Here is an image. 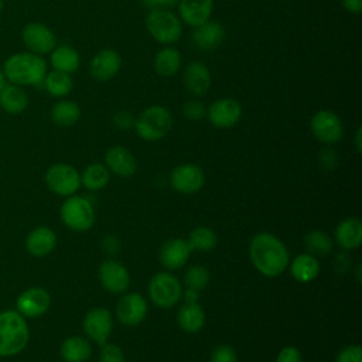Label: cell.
I'll list each match as a JSON object with an SVG mask.
<instances>
[{"label":"cell","mask_w":362,"mask_h":362,"mask_svg":"<svg viewBox=\"0 0 362 362\" xmlns=\"http://www.w3.org/2000/svg\"><path fill=\"white\" fill-rule=\"evenodd\" d=\"M61 221L66 228L75 232H85L95 223V211L92 204L78 195L68 197L59 208Z\"/></svg>","instance_id":"obj_6"},{"label":"cell","mask_w":362,"mask_h":362,"mask_svg":"<svg viewBox=\"0 0 362 362\" xmlns=\"http://www.w3.org/2000/svg\"><path fill=\"white\" fill-rule=\"evenodd\" d=\"M106 168L119 177H132L137 170V161L130 150L122 146L110 147L105 154Z\"/></svg>","instance_id":"obj_20"},{"label":"cell","mask_w":362,"mask_h":362,"mask_svg":"<svg viewBox=\"0 0 362 362\" xmlns=\"http://www.w3.org/2000/svg\"><path fill=\"white\" fill-rule=\"evenodd\" d=\"M335 362H362V349L359 345H348L338 355Z\"/></svg>","instance_id":"obj_40"},{"label":"cell","mask_w":362,"mask_h":362,"mask_svg":"<svg viewBox=\"0 0 362 362\" xmlns=\"http://www.w3.org/2000/svg\"><path fill=\"white\" fill-rule=\"evenodd\" d=\"M21 41L27 51L41 57L49 54L57 45V38L52 30L38 21L24 25L21 31Z\"/></svg>","instance_id":"obj_10"},{"label":"cell","mask_w":362,"mask_h":362,"mask_svg":"<svg viewBox=\"0 0 362 362\" xmlns=\"http://www.w3.org/2000/svg\"><path fill=\"white\" fill-rule=\"evenodd\" d=\"M249 257L255 269L266 277L281 274L290 262L286 245L272 233L260 232L255 235L249 245Z\"/></svg>","instance_id":"obj_1"},{"label":"cell","mask_w":362,"mask_h":362,"mask_svg":"<svg viewBox=\"0 0 362 362\" xmlns=\"http://www.w3.org/2000/svg\"><path fill=\"white\" fill-rule=\"evenodd\" d=\"M83 332L90 338L93 342L103 345L107 342V338L113 328V318L109 310L103 307L92 308L86 313L83 322Z\"/></svg>","instance_id":"obj_12"},{"label":"cell","mask_w":362,"mask_h":362,"mask_svg":"<svg viewBox=\"0 0 362 362\" xmlns=\"http://www.w3.org/2000/svg\"><path fill=\"white\" fill-rule=\"evenodd\" d=\"M301 354L296 346H286L283 348L276 358V362H301Z\"/></svg>","instance_id":"obj_42"},{"label":"cell","mask_w":362,"mask_h":362,"mask_svg":"<svg viewBox=\"0 0 362 362\" xmlns=\"http://www.w3.org/2000/svg\"><path fill=\"white\" fill-rule=\"evenodd\" d=\"M335 242L345 250L359 247L362 242V222L359 218L351 216L341 221L335 228Z\"/></svg>","instance_id":"obj_24"},{"label":"cell","mask_w":362,"mask_h":362,"mask_svg":"<svg viewBox=\"0 0 362 362\" xmlns=\"http://www.w3.org/2000/svg\"><path fill=\"white\" fill-rule=\"evenodd\" d=\"M191 247L185 239L174 238L163 243L160 249V262L168 270H175L182 267L189 257Z\"/></svg>","instance_id":"obj_19"},{"label":"cell","mask_w":362,"mask_h":362,"mask_svg":"<svg viewBox=\"0 0 362 362\" xmlns=\"http://www.w3.org/2000/svg\"><path fill=\"white\" fill-rule=\"evenodd\" d=\"M290 273L300 283L313 281L320 273V262L310 253H301L290 264Z\"/></svg>","instance_id":"obj_27"},{"label":"cell","mask_w":362,"mask_h":362,"mask_svg":"<svg viewBox=\"0 0 362 362\" xmlns=\"http://www.w3.org/2000/svg\"><path fill=\"white\" fill-rule=\"evenodd\" d=\"M242 116V106L236 99L222 98L211 103L206 109V117L212 126L219 129H229L235 126Z\"/></svg>","instance_id":"obj_13"},{"label":"cell","mask_w":362,"mask_h":362,"mask_svg":"<svg viewBox=\"0 0 362 362\" xmlns=\"http://www.w3.org/2000/svg\"><path fill=\"white\" fill-rule=\"evenodd\" d=\"M148 296L157 307L170 308L175 305L182 296L181 283L170 273H157L148 283Z\"/></svg>","instance_id":"obj_7"},{"label":"cell","mask_w":362,"mask_h":362,"mask_svg":"<svg viewBox=\"0 0 362 362\" xmlns=\"http://www.w3.org/2000/svg\"><path fill=\"white\" fill-rule=\"evenodd\" d=\"M92 354V346L82 337H69L62 341L59 355L65 362H85Z\"/></svg>","instance_id":"obj_30"},{"label":"cell","mask_w":362,"mask_h":362,"mask_svg":"<svg viewBox=\"0 0 362 362\" xmlns=\"http://www.w3.org/2000/svg\"><path fill=\"white\" fill-rule=\"evenodd\" d=\"M204 171L195 164L177 165L170 174L173 188L181 194H194L204 185Z\"/></svg>","instance_id":"obj_14"},{"label":"cell","mask_w":362,"mask_h":362,"mask_svg":"<svg viewBox=\"0 0 362 362\" xmlns=\"http://www.w3.org/2000/svg\"><path fill=\"white\" fill-rule=\"evenodd\" d=\"M3 72L7 82L18 86H40L48 72L44 57L30 51H18L8 55L3 65Z\"/></svg>","instance_id":"obj_2"},{"label":"cell","mask_w":362,"mask_h":362,"mask_svg":"<svg viewBox=\"0 0 362 362\" xmlns=\"http://www.w3.org/2000/svg\"><path fill=\"white\" fill-rule=\"evenodd\" d=\"M49 61L52 65V69L72 74L79 68L81 59L78 51L71 45H55V48L49 52Z\"/></svg>","instance_id":"obj_26"},{"label":"cell","mask_w":362,"mask_h":362,"mask_svg":"<svg viewBox=\"0 0 362 362\" xmlns=\"http://www.w3.org/2000/svg\"><path fill=\"white\" fill-rule=\"evenodd\" d=\"M141 3L150 10H168L177 6L178 0H141Z\"/></svg>","instance_id":"obj_43"},{"label":"cell","mask_w":362,"mask_h":362,"mask_svg":"<svg viewBox=\"0 0 362 362\" xmlns=\"http://www.w3.org/2000/svg\"><path fill=\"white\" fill-rule=\"evenodd\" d=\"M182 113L189 120H201L206 116V107L199 100H187L182 106Z\"/></svg>","instance_id":"obj_38"},{"label":"cell","mask_w":362,"mask_h":362,"mask_svg":"<svg viewBox=\"0 0 362 362\" xmlns=\"http://www.w3.org/2000/svg\"><path fill=\"white\" fill-rule=\"evenodd\" d=\"M173 126L171 112L158 105H153L144 109L134 120V129L137 134L146 141H157L167 136Z\"/></svg>","instance_id":"obj_4"},{"label":"cell","mask_w":362,"mask_h":362,"mask_svg":"<svg viewBox=\"0 0 362 362\" xmlns=\"http://www.w3.org/2000/svg\"><path fill=\"white\" fill-rule=\"evenodd\" d=\"M181 68V54L173 47L161 48L154 57V71L163 76L168 78L175 75Z\"/></svg>","instance_id":"obj_31"},{"label":"cell","mask_w":362,"mask_h":362,"mask_svg":"<svg viewBox=\"0 0 362 362\" xmlns=\"http://www.w3.org/2000/svg\"><path fill=\"white\" fill-rule=\"evenodd\" d=\"M187 242H188L191 250H204V252H206V250H211L216 246L218 238H216V233L211 228L198 226V228L191 230Z\"/></svg>","instance_id":"obj_35"},{"label":"cell","mask_w":362,"mask_h":362,"mask_svg":"<svg viewBox=\"0 0 362 362\" xmlns=\"http://www.w3.org/2000/svg\"><path fill=\"white\" fill-rule=\"evenodd\" d=\"M177 322L188 334L198 332L205 324L204 308L198 303H185L177 314Z\"/></svg>","instance_id":"obj_28"},{"label":"cell","mask_w":362,"mask_h":362,"mask_svg":"<svg viewBox=\"0 0 362 362\" xmlns=\"http://www.w3.org/2000/svg\"><path fill=\"white\" fill-rule=\"evenodd\" d=\"M6 83H7V79H6L4 72H3V68H1V65H0V90L4 88Z\"/></svg>","instance_id":"obj_48"},{"label":"cell","mask_w":362,"mask_h":362,"mask_svg":"<svg viewBox=\"0 0 362 362\" xmlns=\"http://www.w3.org/2000/svg\"><path fill=\"white\" fill-rule=\"evenodd\" d=\"M177 6L181 20L191 27H197L209 20L214 0H178Z\"/></svg>","instance_id":"obj_23"},{"label":"cell","mask_w":362,"mask_h":362,"mask_svg":"<svg viewBox=\"0 0 362 362\" xmlns=\"http://www.w3.org/2000/svg\"><path fill=\"white\" fill-rule=\"evenodd\" d=\"M98 274L102 286L113 294L124 293L130 284L127 269L122 263L112 259L100 263Z\"/></svg>","instance_id":"obj_16"},{"label":"cell","mask_w":362,"mask_h":362,"mask_svg":"<svg viewBox=\"0 0 362 362\" xmlns=\"http://www.w3.org/2000/svg\"><path fill=\"white\" fill-rule=\"evenodd\" d=\"M99 362H124V354L116 344L100 345Z\"/></svg>","instance_id":"obj_37"},{"label":"cell","mask_w":362,"mask_h":362,"mask_svg":"<svg viewBox=\"0 0 362 362\" xmlns=\"http://www.w3.org/2000/svg\"><path fill=\"white\" fill-rule=\"evenodd\" d=\"M304 246L313 256H327L334 246L332 239L324 230H311L304 238Z\"/></svg>","instance_id":"obj_34"},{"label":"cell","mask_w":362,"mask_h":362,"mask_svg":"<svg viewBox=\"0 0 362 362\" xmlns=\"http://www.w3.org/2000/svg\"><path fill=\"white\" fill-rule=\"evenodd\" d=\"M144 23L150 35L164 45L177 42L182 33L181 20L170 10H150Z\"/></svg>","instance_id":"obj_5"},{"label":"cell","mask_w":362,"mask_h":362,"mask_svg":"<svg viewBox=\"0 0 362 362\" xmlns=\"http://www.w3.org/2000/svg\"><path fill=\"white\" fill-rule=\"evenodd\" d=\"M147 315V303L139 293L123 296L116 305V317L126 327L139 325Z\"/></svg>","instance_id":"obj_15"},{"label":"cell","mask_w":362,"mask_h":362,"mask_svg":"<svg viewBox=\"0 0 362 362\" xmlns=\"http://www.w3.org/2000/svg\"><path fill=\"white\" fill-rule=\"evenodd\" d=\"M199 297V291L195 290V288H188L184 291V298H185V303H197Z\"/></svg>","instance_id":"obj_46"},{"label":"cell","mask_w":362,"mask_h":362,"mask_svg":"<svg viewBox=\"0 0 362 362\" xmlns=\"http://www.w3.org/2000/svg\"><path fill=\"white\" fill-rule=\"evenodd\" d=\"M208 281H209V273L201 264L191 266L184 274V283L188 288H195L199 291L206 287Z\"/></svg>","instance_id":"obj_36"},{"label":"cell","mask_w":362,"mask_h":362,"mask_svg":"<svg viewBox=\"0 0 362 362\" xmlns=\"http://www.w3.org/2000/svg\"><path fill=\"white\" fill-rule=\"evenodd\" d=\"M51 305V296L42 287H28L18 294L16 310L24 318H37L44 315Z\"/></svg>","instance_id":"obj_11"},{"label":"cell","mask_w":362,"mask_h":362,"mask_svg":"<svg viewBox=\"0 0 362 362\" xmlns=\"http://www.w3.org/2000/svg\"><path fill=\"white\" fill-rule=\"evenodd\" d=\"M211 362H238V355L232 346L218 345L211 354Z\"/></svg>","instance_id":"obj_39"},{"label":"cell","mask_w":362,"mask_h":362,"mask_svg":"<svg viewBox=\"0 0 362 362\" xmlns=\"http://www.w3.org/2000/svg\"><path fill=\"white\" fill-rule=\"evenodd\" d=\"M3 8H4V0H0V16L3 13Z\"/></svg>","instance_id":"obj_49"},{"label":"cell","mask_w":362,"mask_h":362,"mask_svg":"<svg viewBox=\"0 0 362 362\" xmlns=\"http://www.w3.org/2000/svg\"><path fill=\"white\" fill-rule=\"evenodd\" d=\"M342 6L352 14H359L362 11V0H342Z\"/></svg>","instance_id":"obj_45"},{"label":"cell","mask_w":362,"mask_h":362,"mask_svg":"<svg viewBox=\"0 0 362 362\" xmlns=\"http://www.w3.org/2000/svg\"><path fill=\"white\" fill-rule=\"evenodd\" d=\"M45 184L47 187L57 195L71 197L81 187V175L79 173L66 163L52 164L45 173Z\"/></svg>","instance_id":"obj_8"},{"label":"cell","mask_w":362,"mask_h":362,"mask_svg":"<svg viewBox=\"0 0 362 362\" xmlns=\"http://www.w3.org/2000/svg\"><path fill=\"white\" fill-rule=\"evenodd\" d=\"M320 163L325 167V168H334L337 164V154L334 150L331 148H325L321 151L320 154Z\"/></svg>","instance_id":"obj_44"},{"label":"cell","mask_w":362,"mask_h":362,"mask_svg":"<svg viewBox=\"0 0 362 362\" xmlns=\"http://www.w3.org/2000/svg\"><path fill=\"white\" fill-rule=\"evenodd\" d=\"M122 66V58L117 51L106 48L95 54L89 64L90 75L100 82L112 79Z\"/></svg>","instance_id":"obj_17"},{"label":"cell","mask_w":362,"mask_h":362,"mask_svg":"<svg viewBox=\"0 0 362 362\" xmlns=\"http://www.w3.org/2000/svg\"><path fill=\"white\" fill-rule=\"evenodd\" d=\"M109 178V170L99 163H93L89 164L81 174V184L90 191H98L106 187Z\"/></svg>","instance_id":"obj_33"},{"label":"cell","mask_w":362,"mask_h":362,"mask_svg":"<svg viewBox=\"0 0 362 362\" xmlns=\"http://www.w3.org/2000/svg\"><path fill=\"white\" fill-rule=\"evenodd\" d=\"M55 245V232L48 226H37L25 238V249L34 257H45L54 250Z\"/></svg>","instance_id":"obj_22"},{"label":"cell","mask_w":362,"mask_h":362,"mask_svg":"<svg viewBox=\"0 0 362 362\" xmlns=\"http://www.w3.org/2000/svg\"><path fill=\"white\" fill-rule=\"evenodd\" d=\"M30 341V328L17 310L0 313V358H8L24 351Z\"/></svg>","instance_id":"obj_3"},{"label":"cell","mask_w":362,"mask_h":362,"mask_svg":"<svg viewBox=\"0 0 362 362\" xmlns=\"http://www.w3.org/2000/svg\"><path fill=\"white\" fill-rule=\"evenodd\" d=\"M191 40L195 48L201 51L215 49L225 40V28L219 21L208 20L195 27Z\"/></svg>","instance_id":"obj_18"},{"label":"cell","mask_w":362,"mask_h":362,"mask_svg":"<svg viewBox=\"0 0 362 362\" xmlns=\"http://www.w3.org/2000/svg\"><path fill=\"white\" fill-rule=\"evenodd\" d=\"M42 86L48 92V95L54 98H65L72 90L74 82L69 74L52 69L47 72L42 81Z\"/></svg>","instance_id":"obj_32"},{"label":"cell","mask_w":362,"mask_h":362,"mask_svg":"<svg viewBox=\"0 0 362 362\" xmlns=\"http://www.w3.org/2000/svg\"><path fill=\"white\" fill-rule=\"evenodd\" d=\"M49 117L54 124L59 127H69L79 120L81 107L74 100L61 99L52 105L49 110Z\"/></svg>","instance_id":"obj_29"},{"label":"cell","mask_w":362,"mask_h":362,"mask_svg":"<svg viewBox=\"0 0 362 362\" xmlns=\"http://www.w3.org/2000/svg\"><path fill=\"white\" fill-rule=\"evenodd\" d=\"M355 147H356L358 153L362 151V129L361 127H358V130L355 133Z\"/></svg>","instance_id":"obj_47"},{"label":"cell","mask_w":362,"mask_h":362,"mask_svg":"<svg viewBox=\"0 0 362 362\" xmlns=\"http://www.w3.org/2000/svg\"><path fill=\"white\" fill-rule=\"evenodd\" d=\"M310 129L313 136L324 144L338 143L344 134V126L339 116L327 109L318 110L313 115Z\"/></svg>","instance_id":"obj_9"},{"label":"cell","mask_w":362,"mask_h":362,"mask_svg":"<svg viewBox=\"0 0 362 362\" xmlns=\"http://www.w3.org/2000/svg\"><path fill=\"white\" fill-rule=\"evenodd\" d=\"M113 124L117 127V129H122V130H127L130 127L134 126V117L132 116L130 112L127 110H119L113 115Z\"/></svg>","instance_id":"obj_41"},{"label":"cell","mask_w":362,"mask_h":362,"mask_svg":"<svg viewBox=\"0 0 362 362\" xmlns=\"http://www.w3.org/2000/svg\"><path fill=\"white\" fill-rule=\"evenodd\" d=\"M184 85L194 96H204L211 86V72L201 61H192L184 71Z\"/></svg>","instance_id":"obj_21"},{"label":"cell","mask_w":362,"mask_h":362,"mask_svg":"<svg viewBox=\"0 0 362 362\" xmlns=\"http://www.w3.org/2000/svg\"><path fill=\"white\" fill-rule=\"evenodd\" d=\"M30 99L23 86L7 82L0 90V107L8 115H20L28 107Z\"/></svg>","instance_id":"obj_25"}]
</instances>
